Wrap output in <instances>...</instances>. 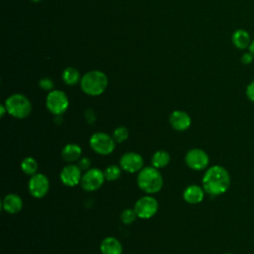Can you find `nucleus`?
<instances>
[{"label":"nucleus","mask_w":254,"mask_h":254,"mask_svg":"<svg viewBox=\"0 0 254 254\" xmlns=\"http://www.w3.org/2000/svg\"><path fill=\"white\" fill-rule=\"evenodd\" d=\"M81 155V148L76 144H67L62 151V157L65 162L72 163L79 159Z\"/></svg>","instance_id":"obj_18"},{"label":"nucleus","mask_w":254,"mask_h":254,"mask_svg":"<svg viewBox=\"0 0 254 254\" xmlns=\"http://www.w3.org/2000/svg\"><path fill=\"white\" fill-rule=\"evenodd\" d=\"M120 167L122 170L128 173H136L143 169L144 160L138 153L128 152L122 155L120 158Z\"/></svg>","instance_id":"obj_11"},{"label":"nucleus","mask_w":254,"mask_h":254,"mask_svg":"<svg viewBox=\"0 0 254 254\" xmlns=\"http://www.w3.org/2000/svg\"><path fill=\"white\" fill-rule=\"evenodd\" d=\"M225 254H232V253H225Z\"/></svg>","instance_id":"obj_32"},{"label":"nucleus","mask_w":254,"mask_h":254,"mask_svg":"<svg viewBox=\"0 0 254 254\" xmlns=\"http://www.w3.org/2000/svg\"><path fill=\"white\" fill-rule=\"evenodd\" d=\"M29 191L32 196L41 198L45 196L50 188V183L48 178L43 174H35L29 181Z\"/></svg>","instance_id":"obj_10"},{"label":"nucleus","mask_w":254,"mask_h":254,"mask_svg":"<svg viewBox=\"0 0 254 254\" xmlns=\"http://www.w3.org/2000/svg\"><path fill=\"white\" fill-rule=\"evenodd\" d=\"M248 51L253 55V57H254V39L251 41V44H250V46H249V48H248Z\"/></svg>","instance_id":"obj_29"},{"label":"nucleus","mask_w":254,"mask_h":254,"mask_svg":"<svg viewBox=\"0 0 254 254\" xmlns=\"http://www.w3.org/2000/svg\"><path fill=\"white\" fill-rule=\"evenodd\" d=\"M80 168L76 165L69 164L65 166L60 175L61 181L64 185L67 187H74L76 186L81 180V173Z\"/></svg>","instance_id":"obj_12"},{"label":"nucleus","mask_w":254,"mask_h":254,"mask_svg":"<svg viewBox=\"0 0 254 254\" xmlns=\"http://www.w3.org/2000/svg\"><path fill=\"white\" fill-rule=\"evenodd\" d=\"M246 97L248 98V100H250L251 102H254V80H252L250 83H248V85L246 86Z\"/></svg>","instance_id":"obj_25"},{"label":"nucleus","mask_w":254,"mask_h":254,"mask_svg":"<svg viewBox=\"0 0 254 254\" xmlns=\"http://www.w3.org/2000/svg\"><path fill=\"white\" fill-rule=\"evenodd\" d=\"M89 145L95 153L99 155H109L115 148V141L108 134L97 132L90 137Z\"/></svg>","instance_id":"obj_5"},{"label":"nucleus","mask_w":254,"mask_h":254,"mask_svg":"<svg viewBox=\"0 0 254 254\" xmlns=\"http://www.w3.org/2000/svg\"><path fill=\"white\" fill-rule=\"evenodd\" d=\"M5 106L10 115L19 119L26 118L32 111L30 100L20 93H16L8 97L5 101Z\"/></svg>","instance_id":"obj_4"},{"label":"nucleus","mask_w":254,"mask_h":254,"mask_svg":"<svg viewBox=\"0 0 254 254\" xmlns=\"http://www.w3.org/2000/svg\"><path fill=\"white\" fill-rule=\"evenodd\" d=\"M128 135H129V133H128V130H127V128H125V127H117L115 130H114V132H113V139H114V141L115 142H117V143H121V142H124L127 138H128Z\"/></svg>","instance_id":"obj_24"},{"label":"nucleus","mask_w":254,"mask_h":254,"mask_svg":"<svg viewBox=\"0 0 254 254\" xmlns=\"http://www.w3.org/2000/svg\"><path fill=\"white\" fill-rule=\"evenodd\" d=\"M90 166V160L87 158H83L81 160H79L78 163V167L80 168V170H87Z\"/></svg>","instance_id":"obj_28"},{"label":"nucleus","mask_w":254,"mask_h":254,"mask_svg":"<svg viewBox=\"0 0 254 254\" xmlns=\"http://www.w3.org/2000/svg\"><path fill=\"white\" fill-rule=\"evenodd\" d=\"M104 173L99 169L87 170L80 180V186L87 191H93L98 190L104 183Z\"/></svg>","instance_id":"obj_8"},{"label":"nucleus","mask_w":254,"mask_h":254,"mask_svg":"<svg viewBox=\"0 0 254 254\" xmlns=\"http://www.w3.org/2000/svg\"><path fill=\"white\" fill-rule=\"evenodd\" d=\"M32 1H35V2H39V1H41V0H32Z\"/></svg>","instance_id":"obj_31"},{"label":"nucleus","mask_w":254,"mask_h":254,"mask_svg":"<svg viewBox=\"0 0 254 254\" xmlns=\"http://www.w3.org/2000/svg\"><path fill=\"white\" fill-rule=\"evenodd\" d=\"M63 79L68 85H73L79 80V72L74 67H67L63 72Z\"/></svg>","instance_id":"obj_21"},{"label":"nucleus","mask_w":254,"mask_h":254,"mask_svg":"<svg viewBox=\"0 0 254 254\" xmlns=\"http://www.w3.org/2000/svg\"><path fill=\"white\" fill-rule=\"evenodd\" d=\"M3 209L8 213H17L23 207L22 198L16 193L7 194L2 201Z\"/></svg>","instance_id":"obj_16"},{"label":"nucleus","mask_w":254,"mask_h":254,"mask_svg":"<svg viewBox=\"0 0 254 254\" xmlns=\"http://www.w3.org/2000/svg\"><path fill=\"white\" fill-rule=\"evenodd\" d=\"M170 155L168 152L160 150L157 151L153 157H152V166L155 167L156 169H160V168H164L166 167L169 163H170Z\"/></svg>","instance_id":"obj_19"},{"label":"nucleus","mask_w":254,"mask_h":254,"mask_svg":"<svg viewBox=\"0 0 254 254\" xmlns=\"http://www.w3.org/2000/svg\"><path fill=\"white\" fill-rule=\"evenodd\" d=\"M46 105L53 114L61 115L67 109L68 99L64 92L61 90H53L47 96Z\"/></svg>","instance_id":"obj_6"},{"label":"nucleus","mask_w":254,"mask_h":254,"mask_svg":"<svg viewBox=\"0 0 254 254\" xmlns=\"http://www.w3.org/2000/svg\"><path fill=\"white\" fill-rule=\"evenodd\" d=\"M21 169L26 175H35L38 171V163L32 157H26L21 163Z\"/></svg>","instance_id":"obj_20"},{"label":"nucleus","mask_w":254,"mask_h":254,"mask_svg":"<svg viewBox=\"0 0 254 254\" xmlns=\"http://www.w3.org/2000/svg\"><path fill=\"white\" fill-rule=\"evenodd\" d=\"M139 188L147 193H156L163 187L161 173L155 167H145L139 171L137 177Z\"/></svg>","instance_id":"obj_2"},{"label":"nucleus","mask_w":254,"mask_h":254,"mask_svg":"<svg viewBox=\"0 0 254 254\" xmlns=\"http://www.w3.org/2000/svg\"><path fill=\"white\" fill-rule=\"evenodd\" d=\"M185 161L188 167H190V169L195 171H200L207 167L209 163V158H208V155L203 150L198 148H193L187 153L185 157Z\"/></svg>","instance_id":"obj_9"},{"label":"nucleus","mask_w":254,"mask_h":254,"mask_svg":"<svg viewBox=\"0 0 254 254\" xmlns=\"http://www.w3.org/2000/svg\"><path fill=\"white\" fill-rule=\"evenodd\" d=\"M5 108H6V106H3V105L0 106V109H1V116L4 115V113H5Z\"/></svg>","instance_id":"obj_30"},{"label":"nucleus","mask_w":254,"mask_h":254,"mask_svg":"<svg viewBox=\"0 0 254 254\" xmlns=\"http://www.w3.org/2000/svg\"><path fill=\"white\" fill-rule=\"evenodd\" d=\"M102 254H122V245L115 237H106L100 243Z\"/></svg>","instance_id":"obj_17"},{"label":"nucleus","mask_w":254,"mask_h":254,"mask_svg":"<svg viewBox=\"0 0 254 254\" xmlns=\"http://www.w3.org/2000/svg\"><path fill=\"white\" fill-rule=\"evenodd\" d=\"M253 60H254V57H253V55H252L249 51L246 52V53H244V54L242 55V57H241V63H242L243 64H249L252 63Z\"/></svg>","instance_id":"obj_27"},{"label":"nucleus","mask_w":254,"mask_h":254,"mask_svg":"<svg viewBox=\"0 0 254 254\" xmlns=\"http://www.w3.org/2000/svg\"><path fill=\"white\" fill-rule=\"evenodd\" d=\"M158 201L151 195H145L139 198L134 206L138 217L148 219L154 216L158 210Z\"/></svg>","instance_id":"obj_7"},{"label":"nucleus","mask_w":254,"mask_h":254,"mask_svg":"<svg viewBox=\"0 0 254 254\" xmlns=\"http://www.w3.org/2000/svg\"><path fill=\"white\" fill-rule=\"evenodd\" d=\"M80 85L86 94L99 95L107 86V77L99 70H92L83 75Z\"/></svg>","instance_id":"obj_3"},{"label":"nucleus","mask_w":254,"mask_h":254,"mask_svg":"<svg viewBox=\"0 0 254 254\" xmlns=\"http://www.w3.org/2000/svg\"><path fill=\"white\" fill-rule=\"evenodd\" d=\"M137 217L135 209L126 208L120 214V219L124 224H131Z\"/></svg>","instance_id":"obj_23"},{"label":"nucleus","mask_w":254,"mask_h":254,"mask_svg":"<svg viewBox=\"0 0 254 254\" xmlns=\"http://www.w3.org/2000/svg\"><path fill=\"white\" fill-rule=\"evenodd\" d=\"M120 175H121V169L116 165H111L107 167L104 171L105 179L108 181H116L117 179H119Z\"/></svg>","instance_id":"obj_22"},{"label":"nucleus","mask_w":254,"mask_h":254,"mask_svg":"<svg viewBox=\"0 0 254 254\" xmlns=\"http://www.w3.org/2000/svg\"><path fill=\"white\" fill-rule=\"evenodd\" d=\"M40 86L43 88V89H46V90H49V89H52L53 86H54V83L51 79L49 78H43L40 80L39 82Z\"/></svg>","instance_id":"obj_26"},{"label":"nucleus","mask_w":254,"mask_h":254,"mask_svg":"<svg viewBox=\"0 0 254 254\" xmlns=\"http://www.w3.org/2000/svg\"><path fill=\"white\" fill-rule=\"evenodd\" d=\"M230 186V176L228 171L219 165L207 169L202 178V188L210 195H220L224 193Z\"/></svg>","instance_id":"obj_1"},{"label":"nucleus","mask_w":254,"mask_h":254,"mask_svg":"<svg viewBox=\"0 0 254 254\" xmlns=\"http://www.w3.org/2000/svg\"><path fill=\"white\" fill-rule=\"evenodd\" d=\"M204 192L205 191L203 188H200L196 185H190L185 189L183 196L188 203L196 204L202 201L204 197Z\"/></svg>","instance_id":"obj_14"},{"label":"nucleus","mask_w":254,"mask_h":254,"mask_svg":"<svg viewBox=\"0 0 254 254\" xmlns=\"http://www.w3.org/2000/svg\"><path fill=\"white\" fill-rule=\"evenodd\" d=\"M191 123L190 115L182 110L174 111L170 116V124L177 131L187 130Z\"/></svg>","instance_id":"obj_13"},{"label":"nucleus","mask_w":254,"mask_h":254,"mask_svg":"<svg viewBox=\"0 0 254 254\" xmlns=\"http://www.w3.org/2000/svg\"><path fill=\"white\" fill-rule=\"evenodd\" d=\"M231 41L234 47L237 48L238 50H246V49L248 50L252 40L248 31L244 29H237L233 32Z\"/></svg>","instance_id":"obj_15"}]
</instances>
